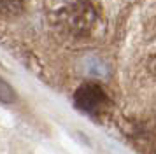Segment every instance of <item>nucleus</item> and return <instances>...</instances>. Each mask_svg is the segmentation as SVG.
Segmentation results:
<instances>
[{
    "mask_svg": "<svg viewBox=\"0 0 156 154\" xmlns=\"http://www.w3.org/2000/svg\"><path fill=\"white\" fill-rule=\"evenodd\" d=\"M74 100H76V105H77L79 110L95 114L105 103V93L97 84H83V86L77 88L76 95H74Z\"/></svg>",
    "mask_w": 156,
    "mask_h": 154,
    "instance_id": "obj_1",
    "label": "nucleus"
},
{
    "mask_svg": "<svg viewBox=\"0 0 156 154\" xmlns=\"http://www.w3.org/2000/svg\"><path fill=\"white\" fill-rule=\"evenodd\" d=\"M86 70H88L90 75H98V77H105L107 72H109L105 63L102 60H95V58H90L86 61Z\"/></svg>",
    "mask_w": 156,
    "mask_h": 154,
    "instance_id": "obj_2",
    "label": "nucleus"
},
{
    "mask_svg": "<svg viewBox=\"0 0 156 154\" xmlns=\"http://www.w3.org/2000/svg\"><path fill=\"white\" fill-rule=\"evenodd\" d=\"M16 102V93L11 88V84L0 77V103H12Z\"/></svg>",
    "mask_w": 156,
    "mask_h": 154,
    "instance_id": "obj_3",
    "label": "nucleus"
}]
</instances>
